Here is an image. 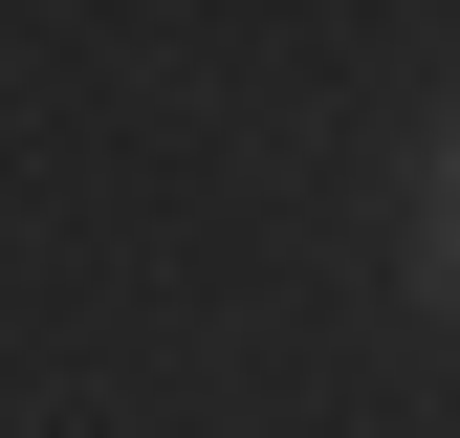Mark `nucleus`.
<instances>
[{
  "label": "nucleus",
  "instance_id": "1",
  "mask_svg": "<svg viewBox=\"0 0 460 438\" xmlns=\"http://www.w3.org/2000/svg\"><path fill=\"white\" fill-rule=\"evenodd\" d=\"M417 307H460V132L417 153Z\"/></svg>",
  "mask_w": 460,
  "mask_h": 438
}]
</instances>
